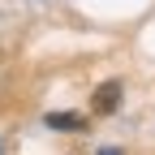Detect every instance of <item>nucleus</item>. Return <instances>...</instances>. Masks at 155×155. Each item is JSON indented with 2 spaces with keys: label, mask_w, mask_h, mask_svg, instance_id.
Wrapping results in <instances>:
<instances>
[{
  "label": "nucleus",
  "mask_w": 155,
  "mask_h": 155,
  "mask_svg": "<svg viewBox=\"0 0 155 155\" xmlns=\"http://www.w3.org/2000/svg\"><path fill=\"white\" fill-rule=\"evenodd\" d=\"M52 125H61V129H82V116H48Z\"/></svg>",
  "instance_id": "2"
},
{
  "label": "nucleus",
  "mask_w": 155,
  "mask_h": 155,
  "mask_svg": "<svg viewBox=\"0 0 155 155\" xmlns=\"http://www.w3.org/2000/svg\"><path fill=\"white\" fill-rule=\"evenodd\" d=\"M116 104H121V82H104L95 91V112H112Z\"/></svg>",
  "instance_id": "1"
}]
</instances>
